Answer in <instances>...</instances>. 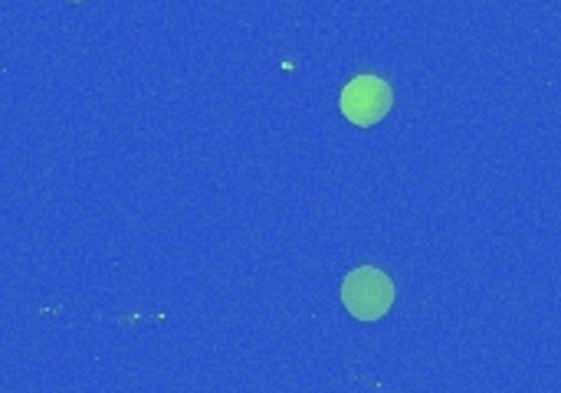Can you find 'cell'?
I'll list each match as a JSON object with an SVG mask.
<instances>
[{
    "label": "cell",
    "mask_w": 561,
    "mask_h": 393,
    "mask_svg": "<svg viewBox=\"0 0 561 393\" xmlns=\"http://www.w3.org/2000/svg\"><path fill=\"white\" fill-rule=\"evenodd\" d=\"M391 102H394V92L385 79L378 76H355L345 89H342V115L352 122V125H375L378 118H385L391 112Z\"/></svg>",
    "instance_id": "obj_2"
},
{
    "label": "cell",
    "mask_w": 561,
    "mask_h": 393,
    "mask_svg": "<svg viewBox=\"0 0 561 393\" xmlns=\"http://www.w3.org/2000/svg\"><path fill=\"white\" fill-rule=\"evenodd\" d=\"M342 302L345 309L362 319V322H378L391 302H394V282L375 269V266H362L355 273L345 276V286H342Z\"/></svg>",
    "instance_id": "obj_1"
}]
</instances>
